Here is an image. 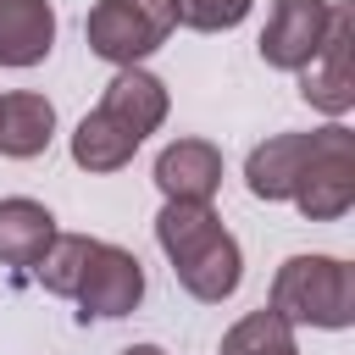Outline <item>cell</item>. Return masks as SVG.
Listing matches in <instances>:
<instances>
[{
    "label": "cell",
    "mask_w": 355,
    "mask_h": 355,
    "mask_svg": "<svg viewBox=\"0 0 355 355\" xmlns=\"http://www.w3.org/2000/svg\"><path fill=\"white\" fill-rule=\"evenodd\" d=\"M155 189L166 200H211L222 189V150L205 139H178L155 155Z\"/></svg>",
    "instance_id": "8"
},
{
    "label": "cell",
    "mask_w": 355,
    "mask_h": 355,
    "mask_svg": "<svg viewBox=\"0 0 355 355\" xmlns=\"http://www.w3.org/2000/svg\"><path fill=\"white\" fill-rule=\"evenodd\" d=\"M55 44L50 0H0V67H39Z\"/></svg>",
    "instance_id": "10"
},
{
    "label": "cell",
    "mask_w": 355,
    "mask_h": 355,
    "mask_svg": "<svg viewBox=\"0 0 355 355\" xmlns=\"http://www.w3.org/2000/svg\"><path fill=\"white\" fill-rule=\"evenodd\" d=\"M155 244L166 250L178 283L205 305H222L244 277L239 239L222 227L211 200H166L161 216H155Z\"/></svg>",
    "instance_id": "1"
},
{
    "label": "cell",
    "mask_w": 355,
    "mask_h": 355,
    "mask_svg": "<svg viewBox=\"0 0 355 355\" xmlns=\"http://www.w3.org/2000/svg\"><path fill=\"white\" fill-rule=\"evenodd\" d=\"M122 355H166L161 344H133V349H122Z\"/></svg>",
    "instance_id": "18"
},
{
    "label": "cell",
    "mask_w": 355,
    "mask_h": 355,
    "mask_svg": "<svg viewBox=\"0 0 355 355\" xmlns=\"http://www.w3.org/2000/svg\"><path fill=\"white\" fill-rule=\"evenodd\" d=\"M72 300H78V322H116V316H128L144 300V272H139V261L122 244H100L94 239L89 266H83Z\"/></svg>",
    "instance_id": "6"
},
{
    "label": "cell",
    "mask_w": 355,
    "mask_h": 355,
    "mask_svg": "<svg viewBox=\"0 0 355 355\" xmlns=\"http://www.w3.org/2000/svg\"><path fill=\"white\" fill-rule=\"evenodd\" d=\"M172 6L166 0H94L83 39L100 61L111 67H139L144 55H155L172 33Z\"/></svg>",
    "instance_id": "4"
},
{
    "label": "cell",
    "mask_w": 355,
    "mask_h": 355,
    "mask_svg": "<svg viewBox=\"0 0 355 355\" xmlns=\"http://www.w3.org/2000/svg\"><path fill=\"white\" fill-rule=\"evenodd\" d=\"M133 150H139V139H133L122 122H111L100 105L72 128V161H78L83 172H116V166L133 161Z\"/></svg>",
    "instance_id": "14"
},
{
    "label": "cell",
    "mask_w": 355,
    "mask_h": 355,
    "mask_svg": "<svg viewBox=\"0 0 355 355\" xmlns=\"http://www.w3.org/2000/svg\"><path fill=\"white\" fill-rule=\"evenodd\" d=\"M50 239H55V216H50L39 200H28V194L0 200V261H6V266L28 272V266L44 255Z\"/></svg>",
    "instance_id": "13"
},
{
    "label": "cell",
    "mask_w": 355,
    "mask_h": 355,
    "mask_svg": "<svg viewBox=\"0 0 355 355\" xmlns=\"http://www.w3.org/2000/svg\"><path fill=\"white\" fill-rule=\"evenodd\" d=\"M272 311L288 327H349L355 322V266L338 255H288L272 277Z\"/></svg>",
    "instance_id": "2"
},
{
    "label": "cell",
    "mask_w": 355,
    "mask_h": 355,
    "mask_svg": "<svg viewBox=\"0 0 355 355\" xmlns=\"http://www.w3.org/2000/svg\"><path fill=\"white\" fill-rule=\"evenodd\" d=\"M89 250H94V239H83V233H55L50 244H44V255L28 266L50 294H78V277H83V266H89Z\"/></svg>",
    "instance_id": "16"
},
{
    "label": "cell",
    "mask_w": 355,
    "mask_h": 355,
    "mask_svg": "<svg viewBox=\"0 0 355 355\" xmlns=\"http://www.w3.org/2000/svg\"><path fill=\"white\" fill-rule=\"evenodd\" d=\"M50 133H55V105L44 94H33V89L0 94V155L33 161V155H44Z\"/></svg>",
    "instance_id": "11"
},
{
    "label": "cell",
    "mask_w": 355,
    "mask_h": 355,
    "mask_svg": "<svg viewBox=\"0 0 355 355\" xmlns=\"http://www.w3.org/2000/svg\"><path fill=\"white\" fill-rule=\"evenodd\" d=\"M166 6H172V22L194 33H222L250 17V0H166Z\"/></svg>",
    "instance_id": "17"
},
{
    "label": "cell",
    "mask_w": 355,
    "mask_h": 355,
    "mask_svg": "<svg viewBox=\"0 0 355 355\" xmlns=\"http://www.w3.org/2000/svg\"><path fill=\"white\" fill-rule=\"evenodd\" d=\"M305 155H311V133H277V139L255 144L250 161H244L250 194H255V200H288V194H294V178H300V166H305Z\"/></svg>",
    "instance_id": "12"
},
{
    "label": "cell",
    "mask_w": 355,
    "mask_h": 355,
    "mask_svg": "<svg viewBox=\"0 0 355 355\" xmlns=\"http://www.w3.org/2000/svg\"><path fill=\"white\" fill-rule=\"evenodd\" d=\"M288 200L311 222H333L355 205V133L344 122H327L311 133V155H305Z\"/></svg>",
    "instance_id": "3"
},
{
    "label": "cell",
    "mask_w": 355,
    "mask_h": 355,
    "mask_svg": "<svg viewBox=\"0 0 355 355\" xmlns=\"http://www.w3.org/2000/svg\"><path fill=\"white\" fill-rule=\"evenodd\" d=\"M300 94L327 116H344L355 105V11L349 6H333V28L322 50L300 67Z\"/></svg>",
    "instance_id": "5"
},
{
    "label": "cell",
    "mask_w": 355,
    "mask_h": 355,
    "mask_svg": "<svg viewBox=\"0 0 355 355\" xmlns=\"http://www.w3.org/2000/svg\"><path fill=\"white\" fill-rule=\"evenodd\" d=\"M216 355H300V344H294V327L266 305V311H250L244 322H233Z\"/></svg>",
    "instance_id": "15"
},
{
    "label": "cell",
    "mask_w": 355,
    "mask_h": 355,
    "mask_svg": "<svg viewBox=\"0 0 355 355\" xmlns=\"http://www.w3.org/2000/svg\"><path fill=\"white\" fill-rule=\"evenodd\" d=\"M333 28V0H272V17L261 28V61L277 72H300Z\"/></svg>",
    "instance_id": "7"
},
{
    "label": "cell",
    "mask_w": 355,
    "mask_h": 355,
    "mask_svg": "<svg viewBox=\"0 0 355 355\" xmlns=\"http://www.w3.org/2000/svg\"><path fill=\"white\" fill-rule=\"evenodd\" d=\"M100 111H105L111 122H122V128L144 144V133H155V128L166 122V83L150 78V72H139V67H122V72L105 83V94H100Z\"/></svg>",
    "instance_id": "9"
}]
</instances>
